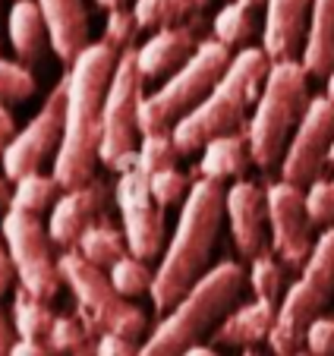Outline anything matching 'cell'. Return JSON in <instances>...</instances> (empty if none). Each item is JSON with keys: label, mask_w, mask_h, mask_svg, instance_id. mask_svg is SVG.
<instances>
[{"label": "cell", "mask_w": 334, "mask_h": 356, "mask_svg": "<svg viewBox=\"0 0 334 356\" xmlns=\"http://www.w3.org/2000/svg\"><path fill=\"white\" fill-rule=\"evenodd\" d=\"M117 60H120V51H114L101 38L92 41L67 70V129H63V145L51 170L63 193L88 186L95 180V168L101 161L98 152L101 129H104V104Z\"/></svg>", "instance_id": "6da1fadb"}, {"label": "cell", "mask_w": 334, "mask_h": 356, "mask_svg": "<svg viewBox=\"0 0 334 356\" xmlns=\"http://www.w3.org/2000/svg\"><path fill=\"white\" fill-rule=\"evenodd\" d=\"M224 195L228 189L212 180H196L189 199L183 202L177 230L167 240L164 256L154 271L152 284V306L158 316H167L177 302L208 275L214 256V243L224 221Z\"/></svg>", "instance_id": "7a4b0ae2"}, {"label": "cell", "mask_w": 334, "mask_h": 356, "mask_svg": "<svg viewBox=\"0 0 334 356\" xmlns=\"http://www.w3.org/2000/svg\"><path fill=\"white\" fill-rule=\"evenodd\" d=\"M268 73H271V60L262 51V44L240 47L234 54V63L228 67V73L221 76V82L212 88V95L193 114L183 117L170 129L177 152L193 155V152H202L218 136L246 133L249 127L246 114L255 111V104H259V95L265 88Z\"/></svg>", "instance_id": "3957f363"}, {"label": "cell", "mask_w": 334, "mask_h": 356, "mask_svg": "<svg viewBox=\"0 0 334 356\" xmlns=\"http://www.w3.org/2000/svg\"><path fill=\"white\" fill-rule=\"evenodd\" d=\"M246 284V271L230 259L212 265V271L174 309L158 318L152 334L142 341L139 356H183L186 350L199 347L205 337H212L221 318L234 309V302L240 300Z\"/></svg>", "instance_id": "277c9868"}, {"label": "cell", "mask_w": 334, "mask_h": 356, "mask_svg": "<svg viewBox=\"0 0 334 356\" xmlns=\"http://www.w3.org/2000/svg\"><path fill=\"white\" fill-rule=\"evenodd\" d=\"M309 73L300 60H278L246 127L249 158L259 170L281 168L287 145L309 108Z\"/></svg>", "instance_id": "5b68a950"}, {"label": "cell", "mask_w": 334, "mask_h": 356, "mask_svg": "<svg viewBox=\"0 0 334 356\" xmlns=\"http://www.w3.org/2000/svg\"><path fill=\"white\" fill-rule=\"evenodd\" d=\"M230 63H234V51L228 44H221L214 38H202L196 54L174 76H167L161 82V88H154L152 95L142 98L139 104L142 136L170 133L183 117H189L212 95V88L221 82V76L228 73Z\"/></svg>", "instance_id": "8992f818"}, {"label": "cell", "mask_w": 334, "mask_h": 356, "mask_svg": "<svg viewBox=\"0 0 334 356\" xmlns=\"http://www.w3.org/2000/svg\"><path fill=\"white\" fill-rule=\"evenodd\" d=\"M331 296H334V224L319 234L309 262L303 265L300 277L284 293L281 306H278V322H274L271 337H268V350L274 356L300 353L309 325L319 316H325Z\"/></svg>", "instance_id": "52a82bcc"}, {"label": "cell", "mask_w": 334, "mask_h": 356, "mask_svg": "<svg viewBox=\"0 0 334 356\" xmlns=\"http://www.w3.org/2000/svg\"><path fill=\"white\" fill-rule=\"evenodd\" d=\"M57 265H61L63 284L70 287V293L76 300V316L92 328V334H123L136 343L145 337L148 316L117 293L107 271L86 262L76 249L61 252Z\"/></svg>", "instance_id": "ba28073f"}, {"label": "cell", "mask_w": 334, "mask_h": 356, "mask_svg": "<svg viewBox=\"0 0 334 356\" xmlns=\"http://www.w3.org/2000/svg\"><path fill=\"white\" fill-rule=\"evenodd\" d=\"M142 79L139 67H136V47L123 51L117 60L114 79H111V92H107L104 104V129H101V164L114 174L136 168V152H139V104H142Z\"/></svg>", "instance_id": "9c48e42d"}, {"label": "cell", "mask_w": 334, "mask_h": 356, "mask_svg": "<svg viewBox=\"0 0 334 356\" xmlns=\"http://www.w3.org/2000/svg\"><path fill=\"white\" fill-rule=\"evenodd\" d=\"M0 236L7 243L10 256H13L16 275H19V287L29 290L32 296L51 302L61 293V265L57 256L51 252V234L47 224L38 221V215H26V211L10 209L0 218Z\"/></svg>", "instance_id": "30bf717a"}, {"label": "cell", "mask_w": 334, "mask_h": 356, "mask_svg": "<svg viewBox=\"0 0 334 356\" xmlns=\"http://www.w3.org/2000/svg\"><path fill=\"white\" fill-rule=\"evenodd\" d=\"M63 129H67V73L51 88L38 114L16 133L13 145L0 161L7 180H22V177L41 174L47 161H57V152L63 145Z\"/></svg>", "instance_id": "8fae6325"}, {"label": "cell", "mask_w": 334, "mask_h": 356, "mask_svg": "<svg viewBox=\"0 0 334 356\" xmlns=\"http://www.w3.org/2000/svg\"><path fill=\"white\" fill-rule=\"evenodd\" d=\"M114 202L123 221V236H127L129 256L142 259V262L164 256L167 224H164V209L152 195V177L142 174L139 168L123 170L117 177Z\"/></svg>", "instance_id": "7c38bea8"}, {"label": "cell", "mask_w": 334, "mask_h": 356, "mask_svg": "<svg viewBox=\"0 0 334 356\" xmlns=\"http://www.w3.org/2000/svg\"><path fill=\"white\" fill-rule=\"evenodd\" d=\"M268 199V234L271 252L290 271H303L315 249V221L306 209V189L287 180H271L265 186Z\"/></svg>", "instance_id": "4fadbf2b"}, {"label": "cell", "mask_w": 334, "mask_h": 356, "mask_svg": "<svg viewBox=\"0 0 334 356\" xmlns=\"http://www.w3.org/2000/svg\"><path fill=\"white\" fill-rule=\"evenodd\" d=\"M331 142H334V98L315 95L287 145V155L281 161V180L294 183V186H312L315 180H321Z\"/></svg>", "instance_id": "5bb4252c"}, {"label": "cell", "mask_w": 334, "mask_h": 356, "mask_svg": "<svg viewBox=\"0 0 334 356\" xmlns=\"http://www.w3.org/2000/svg\"><path fill=\"white\" fill-rule=\"evenodd\" d=\"M224 215L230 224L234 246L243 259H259L271 252V234H268V199L265 189L253 180H237L224 195Z\"/></svg>", "instance_id": "9a60e30c"}, {"label": "cell", "mask_w": 334, "mask_h": 356, "mask_svg": "<svg viewBox=\"0 0 334 356\" xmlns=\"http://www.w3.org/2000/svg\"><path fill=\"white\" fill-rule=\"evenodd\" d=\"M107 195H111V186H107L104 180H98V177H95L88 186L61 193L57 205L51 209V221H47V234H51L54 246H61L63 252L76 249L79 236L104 215Z\"/></svg>", "instance_id": "2e32d148"}, {"label": "cell", "mask_w": 334, "mask_h": 356, "mask_svg": "<svg viewBox=\"0 0 334 356\" xmlns=\"http://www.w3.org/2000/svg\"><path fill=\"white\" fill-rule=\"evenodd\" d=\"M199 16L183 26H170V29H158L152 32L139 47H136V67H139L142 79L145 82H158L174 76L189 57L196 54V47L202 44L199 38Z\"/></svg>", "instance_id": "e0dca14e"}, {"label": "cell", "mask_w": 334, "mask_h": 356, "mask_svg": "<svg viewBox=\"0 0 334 356\" xmlns=\"http://www.w3.org/2000/svg\"><path fill=\"white\" fill-rule=\"evenodd\" d=\"M315 0H268L262 19V51L268 60H300Z\"/></svg>", "instance_id": "ac0fdd59"}, {"label": "cell", "mask_w": 334, "mask_h": 356, "mask_svg": "<svg viewBox=\"0 0 334 356\" xmlns=\"http://www.w3.org/2000/svg\"><path fill=\"white\" fill-rule=\"evenodd\" d=\"M41 13L51 32V51L67 67H73L76 57L86 51L88 41V10L86 0H38Z\"/></svg>", "instance_id": "d6986e66"}, {"label": "cell", "mask_w": 334, "mask_h": 356, "mask_svg": "<svg viewBox=\"0 0 334 356\" xmlns=\"http://www.w3.org/2000/svg\"><path fill=\"white\" fill-rule=\"evenodd\" d=\"M278 322V302L253 300L230 309L221 318V325L212 331V347H259L271 337V328Z\"/></svg>", "instance_id": "ffe728a7"}, {"label": "cell", "mask_w": 334, "mask_h": 356, "mask_svg": "<svg viewBox=\"0 0 334 356\" xmlns=\"http://www.w3.org/2000/svg\"><path fill=\"white\" fill-rule=\"evenodd\" d=\"M7 38L19 63H26V67L45 57L47 44H51V32H47V19L41 13L38 0H13V7L7 13Z\"/></svg>", "instance_id": "44dd1931"}, {"label": "cell", "mask_w": 334, "mask_h": 356, "mask_svg": "<svg viewBox=\"0 0 334 356\" xmlns=\"http://www.w3.org/2000/svg\"><path fill=\"white\" fill-rule=\"evenodd\" d=\"M249 164H253V158H249L246 133H230V136H218V139H212L202 148L196 174H199L202 180H212V183L224 186L228 180H234V183L243 180Z\"/></svg>", "instance_id": "7402d4cb"}, {"label": "cell", "mask_w": 334, "mask_h": 356, "mask_svg": "<svg viewBox=\"0 0 334 356\" xmlns=\"http://www.w3.org/2000/svg\"><path fill=\"white\" fill-rule=\"evenodd\" d=\"M300 63L309 76L325 79L334 73V0H315Z\"/></svg>", "instance_id": "603a6c76"}, {"label": "cell", "mask_w": 334, "mask_h": 356, "mask_svg": "<svg viewBox=\"0 0 334 356\" xmlns=\"http://www.w3.org/2000/svg\"><path fill=\"white\" fill-rule=\"evenodd\" d=\"M76 252H79L86 262H92L95 268L107 271V268H114L123 256H129V246H127V236H123V227H117L107 215H101L98 221L79 236Z\"/></svg>", "instance_id": "cb8c5ba5"}, {"label": "cell", "mask_w": 334, "mask_h": 356, "mask_svg": "<svg viewBox=\"0 0 334 356\" xmlns=\"http://www.w3.org/2000/svg\"><path fill=\"white\" fill-rule=\"evenodd\" d=\"M212 0H133V13L142 29H170L196 19Z\"/></svg>", "instance_id": "d4e9b609"}, {"label": "cell", "mask_w": 334, "mask_h": 356, "mask_svg": "<svg viewBox=\"0 0 334 356\" xmlns=\"http://www.w3.org/2000/svg\"><path fill=\"white\" fill-rule=\"evenodd\" d=\"M45 343L54 356H95L98 334H92V328L79 316H57Z\"/></svg>", "instance_id": "484cf974"}, {"label": "cell", "mask_w": 334, "mask_h": 356, "mask_svg": "<svg viewBox=\"0 0 334 356\" xmlns=\"http://www.w3.org/2000/svg\"><path fill=\"white\" fill-rule=\"evenodd\" d=\"M255 32H259V16H255L253 7H246L240 0L224 3L212 19V38L221 41V44H228L230 51L237 44H246Z\"/></svg>", "instance_id": "4316f807"}, {"label": "cell", "mask_w": 334, "mask_h": 356, "mask_svg": "<svg viewBox=\"0 0 334 356\" xmlns=\"http://www.w3.org/2000/svg\"><path fill=\"white\" fill-rule=\"evenodd\" d=\"M10 318H13V328H16V337H19V341H45L57 316L51 312V306H47L45 300H38V296H32L29 290L16 287L13 316Z\"/></svg>", "instance_id": "83f0119b"}, {"label": "cell", "mask_w": 334, "mask_h": 356, "mask_svg": "<svg viewBox=\"0 0 334 356\" xmlns=\"http://www.w3.org/2000/svg\"><path fill=\"white\" fill-rule=\"evenodd\" d=\"M61 183L54 180V174H32L13 183V202L10 209L26 211V215H41V211L54 209L61 199Z\"/></svg>", "instance_id": "f1b7e54d"}, {"label": "cell", "mask_w": 334, "mask_h": 356, "mask_svg": "<svg viewBox=\"0 0 334 356\" xmlns=\"http://www.w3.org/2000/svg\"><path fill=\"white\" fill-rule=\"evenodd\" d=\"M246 281H249V287H253L255 300H268V302H278V306H281L284 293L290 290L287 265L274 256V252H265V256L253 259Z\"/></svg>", "instance_id": "f546056e"}, {"label": "cell", "mask_w": 334, "mask_h": 356, "mask_svg": "<svg viewBox=\"0 0 334 356\" xmlns=\"http://www.w3.org/2000/svg\"><path fill=\"white\" fill-rule=\"evenodd\" d=\"M177 158H180V152H177V145H174V136L170 133H145L139 139L136 168H139L142 174L154 177V174H161V170L177 168Z\"/></svg>", "instance_id": "4dcf8cb0"}, {"label": "cell", "mask_w": 334, "mask_h": 356, "mask_svg": "<svg viewBox=\"0 0 334 356\" xmlns=\"http://www.w3.org/2000/svg\"><path fill=\"white\" fill-rule=\"evenodd\" d=\"M107 277L114 284V290L123 296V300H136V296H145L152 293V284H154V275L148 268V262L136 256H123L114 268H107Z\"/></svg>", "instance_id": "1f68e13d"}, {"label": "cell", "mask_w": 334, "mask_h": 356, "mask_svg": "<svg viewBox=\"0 0 334 356\" xmlns=\"http://www.w3.org/2000/svg\"><path fill=\"white\" fill-rule=\"evenodd\" d=\"M35 95V76L26 63L0 57V104L29 101Z\"/></svg>", "instance_id": "d6a6232c"}, {"label": "cell", "mask_w": 334, "mask_h": 356, "mask_svg": "<svg viewBox=\"0 0 334 356\" xmlns=\"http://www.w3.org/2000/svg\"><path fill=\"white\" fill-rule=\"evenodd\" d=\"M142 32L139 19H136L133 7H117V10H107V19H104V41L114 51H133L136 47V35Z\"/></svg>", "instance_id": "836d02e7"}, {"label": "cell", "mask_w": 334, "mask_h": 356, "mask_svg": "<svg viewBox=\"0 0 334 356\" xmlns=\"http://www.w3.org/2000/svg\"><path fill=\"white\" fill-rule=\"evenodd\" d=\"M193 183L183 170L170 168V170H161V174L152 177V195L158 202L161 209H170V205H183L193 193Z\"/></svg>", "instance_id": "e575fe53"}, {"label": "cell", "mask_w": 334, "mask_h": 356, "mask_svg": "<svg viewBox=\"0 0 334 356\" xmlns=\"http://www.w3.org/2000/svg\"><path fill=\"white\" fill-rule=\"evenodd\" d=\"M306 209L315 227H331L334 224V180H315L306 189Z\"/></svg>", "instance_id": "d590c367"}, {"label": "cell", "mask_w": 334, "mask_h": 356, "mask_svg": "<svg viewBox=\"0 0 334 356\" xmlns=\"http://www.w3.org/2000/svg\"><path fill=\"white\" fill-rule=\"evenodd\" d=\"M309 356H334V316H319L303 337Z\"/></svg>", "instance_id": "8d00e7d4"}, {"label": "cell", "mask_w": 334, "mask_h": 356, "mask_svg": "<svg viewBox=\"0 0 334 356\" xmlns=\"http://www.w3.org/2000/svg\"><path fill=\"white\" fill-rule=\"evenodd\" d=\"M142 343L129 341L123 334H101L95 343V356H139Z\"/></svg>", "instance_id": "74e56055"}, {"label": "cell", "mask_w": 334, "mask_h": 356, "mask_svg": "<svg viewBox=\"0 0 334 356\" xmlns=\"http://www.w3.org/2000/svg\"><path fill=\"white\" fill-rule=\"evenodd\" d=\"M16 281H19V275H16L13 256H10L7 243H3V236H0V296H3V293H10Z\"/></svg>", "instance_id": "f35d334b"}, {"label": "cell", "mask_w": 334, "mask_h": 356, "mask_svg": "<svg viewBox=\"0 0 334 356\" xmlns=\"http://www.w3.org/2000/svg\"><path fill=\"white\" fill-rule=\"evenodd\" d=\"M16 133H19V129H16V120H13V114H10V108L0 104V161L7 155V148L13 145Z\"/></svg>", "instance_id": "ab89813d"}, {"label": "cell", "mask_w": 334, "mask_h": 356, "mask_svg": "<svg viewBox=\"0 0 334 356\" xmlns=\"http://www.w3.org/2000/svg\"><path fill=\"white\" fill-rule=\"evenodd\" d=\"M7 356H54V353L47 350L45 341H19V337H16V343L10 347Z\"/></svg>", "instance_id": "60d3db41"}, {"label": "cell", "mask_w": 334, "mask_h": 356, "mask_svg": "<svg viewBox=\"0 0 334 356\" xmlns=\"http://www.w3.org/2000/svg\"><path fill=\"white\" fill-rule=\"evenodd\" d=\"M13 343H16V328H13V318H10L7 312L0 309V356H7Z\"/></svg>", "instance_id": "b9f144b4"}, {"label": "cell", "mask_w": 334, "mask_h": 356, "mask_svg": "<svg viewBox=\"0 0 334 356\" xmlns=\"http://www.w3.org/2000/svg\"><path fill=\"white\" fill-rule=\"evenodd\" d=\"M10 202H13V189L7 186V180H0V218L10 211Z\"/></svg>", "instance_id": "7bdbcfd3"}, {"label": "cell", "mask_w": 334, "mask_h": 356, "mask_svg": "<svg viewBox=\"0 0 334 356\" xmlns=\"http://www.w3.org/2000/svg\"><path fill=\"white\" fill-rule=\"evenodd\" d=\"M183 356H221V353L212 347V343H199V347L186 350V353H183Z\"/></svg>", "instance_id": "ee69618b"}, {"label": "cell", "mask_w": 334, "mask_h": 356, "mask_svg": "<svg viewBox=\"0 0 334 356\" xmlns=\"http://www.w3.org/2000/svg\"><path fill=\"white\" fill-rule=\"evenodd\" d=\"M240 356H274L271 350H262V347H246V350H240Z\"/></svg>", "instance_id": "f6af8a7d"}, {"label": "cell", "mask_w": 334, "mask_h": 356, "mask_svg": "<svg viewBox=\"0 0 334 356\" xmlns=\"http://www.w3.org/2000/svg\"><path fill=\"white\" fill-rule=\"evenodd\" d=\"M98 7H104V10H117V7H127V0H95Z\"/></svg>", "instance_id": "bcb514c9"}, {"label": "cell", "mask_w": 334, "mask_h": 356, "mask_svg": "<svg viewBox=\"0 0 334 356\" xmlns=\"http://www.w3.org/2000/svg\"><path fill=\"white\" fill-rule=\"evenodd\" d=\"M240 3H246V7H253V10H259V7H265L268 0H240Z\"/></svg>", "instance_id": "7dc6e473"}, {"label": "cell", "mask_w": 334, "mask_h": 356, "mask_svg": "<svg viewBox=\"0 0 334 356\" xmlns=\"http://www.w3.org/2000/svg\"><path fill=\"white\" fill-rule=\"evenodd\" d=\"M325 168L334 170V142H331V148H328V164H325Z\"/></svg>", "instance_id": "c3c4849f"}, {"label": "cell", "mask_w": 334, "mask_h": 356, "mask_svg": "<svg viewBox=\"0 0 334 356\" xmlns=\"http://www.w3.org/2000/svg\"><path fill=\"white\" fill-rule=\"evenodd\" d=\"M325 95H328V98H334V73L328 76V92Z\"/></svg>", "instance_id": "681fc988"}, {"label": "cell", "mask_w": 334, "mask_h": 356, "mask_svg": "<svg viewBox=\"0 0 334 356\" xmlns=\"http://www.w3.org/2000/svg\"><path fill=\"white\" fill-rule=\"evenodd\" d=\"M0 44H3V7H0Z\"/></svg>", "instance_id": "f907efd6"}, {"label": "cell", "mask_w": 334, "mask_h": 356, "mask_svg": "<svg viewBox=\"0 0 334 356\" xmlns=\"http://www.w3.org/2000/svg\"><path fill=\"white\" fill-rule=\"evenodd\" d=\"M294 356H309V353H306V350H300V353H294Z\"/></svg>", "instance_id": "816d5d0a"}]
</instances>
